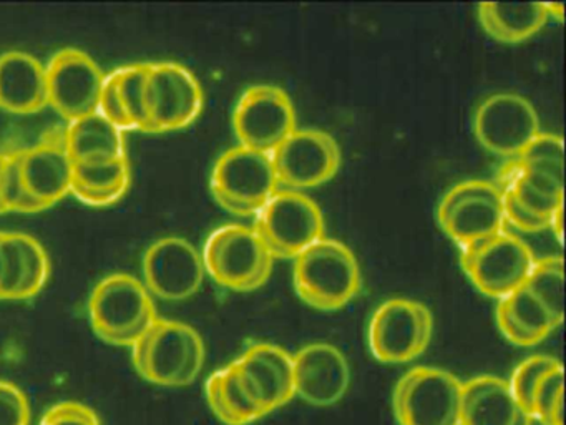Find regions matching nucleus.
<instances>
[{
	"instance_id": "obj_1",
	"label": "nucleus",
	"mask_w": 566,
	"mask_h": 425,
	"mask_svg": "<svg viewBox=\"0 0 566 425\" xmlns=\"http://www.w3.org/2000/svg\"><path fill=\"white\" fill-rule=\"evenodd\" d=\"M132 361L145 381L164 387H185L200 375L205 342L191 325L158 318L132 345Z\"/></svg>"
},
{
	"instance_id": "obj_2",
	"label": "nucleus",
	"mask_w": 566,
	"mask_h": 425,
	"mask_svg": "<svg viewBox=\"0 0 566 425\" xmlns=\"http://www.w3.org/2000/svg\"><path fill=\"white\" fill-rule=\"evenodd\" d=\"M294 259V289L311 308L337 311L359 294V262L343 242L324 236Z\"/></svg>"
},
{
	"instance_id": "obj_3",
	"label": "nucleus",
	"mask_w": 566,
	"mask_h": 425,
	"mask_svg": "<svg viewBox=\"0 0 566 425\" xmlns=\"http://www.w3.org/2000/svg\"><path fill=\"white\" fill-rule=\"evenodd\" d=\"M95 334L114 345L132 348L158 319L154 299L140 279L111 274L102 279L88 301Z\"/></svg>"
},
{
	"instance_id": "obj_4",
	"label": "nucleus",
	"mask_w": 566,
	"mask_h": 425,
	"mask_svg": "<svg viewBox=\"0 0 566 425\" xmlns=\"http://www.w3.org/2000/svg\"><path fill=\"white\" fill-rule=\"evenodd\" d=\"M205 271L231 291L250 292L270 279L274 258L250 226L224 225L205 242Z\"/></svg>"
},
{
	"instance_id": "obj_5",
	"label": "nucleus",
	"mask_w": 566,
	"mask_h": 425,
	"mask_svg": "<svg viewBox=\"0 0 566 425\" xmlns=\"http://www.w3.org/2000/svg\"><path fill=\"white\" fill-rule=\"evenodd\" d=\"M210 188L218 205L228 211L254 216L280 189V182L271 155L240 145L217 159Z\"/></svg>"
},
{
	"instance_id": "obj_6",
	"label": "nucleus",
	"mask_w": 566,
	"mask_h": 425,
	"mask_svg": "<svg viewBox=\"0 0 566 425\" xmlns=\"http://www.w3.org/2000/svg\"><path fill=\"white\" fill-rule=\"evenodd\" d=\"M535 261L530 246L506 229L460 248V265L472 284L499 301L525 284Z\"/></svg>"
},
{
	"instance_id": "obj_7",
	"label": "nucleus",
	"mask_w": 566,
	"mask_h": 425,
	"mask_svg": "<svg viewBox=\"0 0 566 425\" xmlns=\"http://www.w3.org/2000/svg\"><path fill=\"white\" fill-rule=\"evenodd\" d=\"M462 385L443 369H410L394 387V417L399 425H460Z\"/></svg>"
},
{
	"instance_id": "obj_8",
	"label": "nucleus",
	"mask_w": 566,
	"mask_h": 425,
	"mask_svg": "<svg viewBox=\"0 0 566 425\" xmlns=\"http://www.w3.org/2000/svg\"><path fill=\"white\" fill-rule=\"evenodd\" d=\"M254 216L253 229L273 258H297L324 238L323 211L296 189H277Z\"/></svg>"
},
{
	"instance_id": "obj_9",
	"label": "nucleus",
	"mask_w": 566,
	"mask_h": 425,
	"mask_svg": "<svg viewBox=\"0 0 566 425\" xmlns=\"http://www.w3.org/2000/svg\"><path fill=\"white\" fill-rule=\"evenodd\" d=\"M433 334V315L412 299H389L374 311L367 342L374 357L384 364H406L422 355Z\"/></svg>"
},
{
	"instance_id": "obj_10",
	"label": "nucleus",
	"mask_w": 566,
	"mask_h": 425,
	"mask_svg": "<svg viewBox=\"0 0 566 425\" xmlns=\"http://www.w3.org/2000/svg\"><path fill=\"white\" fill-rule=\"evenodd\" d=\"M144 95L147 133L187 128L203 110L200 82L180 63H148Z\"/></svg>"
},
{
	"instance_id": "obj_11",
	"label": "nucleus",
	"mask_w": 566,
	"mask_h": 425,
	"mask_svg": "<svg viewBox=\"0 0 566 425\" xmlns=\"http://www.w3.org/2000/svg\"><path fill=\"white\" fill-rule=\"evenodd\" d=\"M437 218L459 249L503 231L506 222L499 188L485 179H469L450 188Z\"/></svg>"
},
{
	"instance_id": "obj_12",
	"label": "nucleus",
	"mask_w": 566,
	"mask_h": 425,
	"mask_svg": "<svg viewBox=\"0 0 566 425\" xmlns=\"http://www.w3.org/2000/svg\"><path fill=\"white\" fill-rule=\"evenodd\" d=\"M473 132L486 152L502 158H516L539 129L535 106L516 93H493L476 106Z\"/></svg>"
},
{
	"instance_id": "obj_13",
	"label": "nucleus",
	"mask_w": 566,
	"mask_h": 425,
	"mask_svg": "<svg viewBox=\"0 0 566 425\" xmlns=\"http://www.w3.org/2000/svg\"><path fill=\"white\" fill-rule=\"evenodd\" d=\"M233 128L241 146L271 155L296 129V110L280 86H250L238 100Z\"/></svg>"
},
{
	"instance_id": "obj_14",
	"label": "nucleus",
	"mask_w": 566,
	"mask_h": 425,
	"mask_svg": "<svg viewBox=\"0 0 566 425\" xmlns=\"http://www.w3.org/2000/svg\"><path fill=\"white\" fill-rule=\"evenodd\" d=\"M271 159L280 186L301 191L333 179L339 172L343 155L329 133L316 128H296L271 153Z\"/></svg>"
},
{
	"instance_id": "obj_15",
	"label": "nucleus",
	"mask_w": 566,
	"mask_h": 425,
	"mask_svg": "<svg viewBox=\"0 0 566 425\" xmlns=\"http://www.w3.org/2000/svg\"><path fill=\"white\" fill-rule=\"evenodd\" d=\"M49 105L69 123L98 112L105 75L101 66L77 49H64L45 65Z\"/></svg>"
},
{
	"instance_id": "obj_16",
	"label": "nucleus",
	"mask_w": 566,
	"mask_h": 425,
	"mask_svg": "<svg viewBox=\"0 0 566 425\" xmlns=\"http://www.w3.org/2000/svg\"><path fill=\"white\" fill-rule=\"evenodd\" d=\"M142 266L145 288L165 301H184L197 294L207 272L201 252L177 236L155 241L145 252Z\"/></svg>"
},
{
	"instance_id": "obj_17",
	"label": "nucleus",
	"mask_w": 566,
	"mask_h": 425,
	"mask_svg": "<svg viewBox=\"0 0 566 425\" xmlns=\"http://www.w3.org/2000/svg\"><path fill=\"white\" fill-rule=\"evenodd\" d=\"M233 365L261 414H271L296 397L293 354L280 345L258 342L233 361Z\"/></svg>"
},
{
	"instance_id": "obj_18",
	"label": "nucleus",
	"mask_w": 566,
	"mask_h": 425,
	"mask_svg": "<svg viewBox=\"0 0 566 425\" xmlns=\"http://www.w3.org/2000/svg\"><path fill=\"white\" fill-rule=\"evenodd\" d=\"M19 165L25 191L41 211L71 193L74 165L65 152L64 128L45 133L31 148L19 149Z\"/></svg>"
},
{
	"instance_id": "obj_19",
	"label": "nucleus",
	"mask_w": 566,
	"mask_h": 425,
	"mask_svg": "<svg viewBox=\"0 0 566 425\" xmlns=\"http://www.w3.org/2000/svg\"><path fill=\"white\" fill-rule=\"evenodd\" d=\"M293 364L297 397L314 407H331L343 401L350 385V369L336 345H304L293 355Z\"/></svg>"
},
{
	"instance_id": "obj_20",
	"label": "nucleus",
	"mask_w": 566,
	"mask_h": 425,
	"mask_svg": "<svg viewBox=\"0 0 566 425\" xmlns=\"http://www.w3.org/2000/svg\"><path fill=\"white\" fill-rule=\"evenodd\" d=\"M49 276L51 261L38 239L25 232L0 231V299L34 298Z\"/></svg>"
},
{
	"instance_id": "obj_21",
	"label": "nucleus",
	"mask_w": 566,
	"mask_h": 425,
	"mask_svg": "<svg viewBox=\"0 0 566 425\" xmlns=\"http://www.w3.org/2000/svg\"><path fill=\"white\" fill-rule=\"evenodd\" d=\"M48 105L45 65L25 52L0 55V108L32 115Z\"/></svg>"
},
{
	"instance_id": "obj_22",
	"label": "nucleus",
	"mask_w": 566,
	"mask_h": 425,
	"mask_svg": "<svg viewBox=\"0 0 566 425\" xmlns=\"http://www.w3.org/2000/svg\"><path fill=\"white\" fill-rule=\"evenodd\" d=\"M510 169L545 198L563 201L565 143L562 136L539 133L516 158L506 159Z\"/></svg>"
},
{
	"instance_id": "obj_23",
	"label": "nucleus",
	"mask_w": 566,
	"mask_h": 425,
	"mask_svg": "<svg viewBox=\"0 0 566 425\" xmlns=\"http://www.w3.org/2000/svg\"><path fill=\"white\" fill-rule=\"evenodd\" d=\"M522 412L509 381L479 375L463 382L460 425H513Z\"/></svg>"
},
{
	"instance_id": "obj_24",
	"label": "nucleus",
	"mask_w": 566,
	"mask_h": 425,
	"mask_svg": "<svg viewBox=\"0 0 566 425\" xmlns=\"http://www.w3.org/2000/svg\"><path fill=\"white\" fill-rule=\"evenodd\" d=\"M64 145L72 163L127 158L125 132L98 112L67 123Z\"/></svg>"
},
{
	"instance_id": "obj_25",
	"label": "nucleus",
	"mask_w": 566,
	"mask_h": 425,
	"mask_svg": "<svg viewBox=\"0 0 566 425\" xmlns=\"http://www.w3.org/2000/svg\"><path fill=\"white\" fill-rule=\"evenodd\" d=\"M495 315L502 334L522 348L539 344L559 325L523 286L500 299Z\"/></svg>"
},
{
	"instance_id": "obj_26",
	"label": "nucleus",
	"mask_w": 566,
	"mask_h": 425,
	"mask_svg": "<svg viewBox=\"0 0 566 425\" xmlns=\"http://www.w3.org/2000/svg\"><path fill=\"white\" fill-rule=\"evenodd\" d=\"M71 195L91 206H111L130 188L128 158L72 163Z\"/></svg>"
},
{
	"instance_id": "obj_27",
	"label": "nucleus",
	"mask_w": 566,
	"mask_h": 425,
	"mask_svg": "<svg viewBox=\"0 0 566 425\" xmlns=\"http://www.w3.org/2000/svg\"><path fill=\"white\" fill-rule=\"evenodd\" d=\"M479 20L483 30L499 42L520 43L545 27L548 12L543 2H483L479 6Z\"/></svg>"
},
{
	"instance_id": "obj_28",
	"label": "nucleus",
	"mask_w": 566,
	"mask_h": 425,
	"mask_svg": "<svg viewBox=\"0 0 566 425\" xmlns=\"http://www.w3.org/2000/svg\"><path fill=\"white\" fill-rule=\"evenodd\" d=\"M205 392L208 405L224 425H250L264 417L244 391L233 362L208 377Z\"/></svg>"
},
{
	"instance_id": "obj_29",
	"label": "nucleus",
	"mask_w": 566,
	"mask_h": 425,
	"mask_svg": "<svg viewBox=\"0 0 566 425\" xmlns=\"http://www.w3.org/2000/svg\"><path fill=\"white\" fill-rule=\"evenodd\" d=\"M523 288L562 324L565 315V265L562 256H546L535 261Z\"/></svg>"
},
{
	"instance_id": "obj_30",
	"label": "nucleus",
	"mask_w": 566,
	"mask_h": 425,
	"mask_svg": "<svg viewBox=\"0 0 566 425\" xmlns=\"http://www.w3.org/2000/svg\"><path fill=\"white\" fill-rule=\"evenodd\" d=\"M148 63H134V65L120 66L112 72L115 93L122 112L127 120L130 132L147 133V112H145V76H147Z\"/></svg>"
},
{
	"instance_id": "obj_31",
	"label": "nucleus",
	"mask_w": 566,
	"mask_h": 425,
	"mask_svg": "<svg viewBox=\"0 0 566 425\" xmlns=\"http://www.w3.org/2000/svg\"><path fill=\"white\" fill-rule=\"evenodd\" d=\"M565 371L558 364L552 371L546 372L545 377L536 385L533 392L530 415L533 421L542 425H565L563 424V412H565Z\"/></svg>"
},
{
	"instance_id": "obj_32",
	"label": "nucleus",
	"mask_w": 566,
	"mask_h": 425,
	"mask_svg": "<svg viewBox=\"0 0 566 425\" xmlns=\"http://www.w3.org/2000/svg\"><path fill=\"white\" fill-rule=\"evenodd\" d=\"M562 364L558 359L552 355H530L525 361L520 362L510 377L509 385L512 388L513 397L518 402L520 407L530 414V404H532L533 392L539 384L546 372L552 371L556 365Z\"/></svg>"
},
{
	"instance_id": "obj_33",
	"label": "nucleus",
	"mask_w": 566,
	"mask_h": 425,
	"mask_svg": "<svg viewBox=\"0 0 566 425\" xmlns=\"http://www.w3.org/2000/svg\"><path fill=\"white\" fill-rule=\"evenodd\" d=\"M0 198L6 212H41V208L32 201L22 183L19 149L6 153L0 176Z\"/></svg>"
},
{
	"instance_id": "obj_34",
	"label": "nucleus",
	"mask_w": 566,
	"mask_h": 425,
	"mask_svg": "<svg viewBox=\"0 0 566 425\" xmlns=\"http://www.w3.org/2000/svg\"><path fill=\"white\" fill-rule=\"evenodd\" d=\"M0 425H31L28 395L9 381H0Z\"/></svg>"
},
{
	"instance_id": "obj_35",
	"label": "nucleus",
	"mask_w": 566,
	"mask_h": 425,
	"mask_svg": "<svg viewBox=\"0 0 566 425\" xmlns=\"http://www.w3.org/2000/svg\"><path fill=\"white\" fill-rule=\"evenodd\" d=\"M39 425H102V422L88 405L64 401L48 408Z\"/></svg>"
},
{
	"instance_id": "obj_36",
	"label": "nucleus",
	"mask_w": 566,
	"mask_h": 425,
	"mask_svg": "<svg viewBox=\"0 0 566 425\" xmlns=\"http://www.w3.org/2000/svg\"><path fill=\"white\" fill-rule=\"evenodd\" d=\"M549 229H552L553 235L558 239L559 245L563 242V208H559L558 211L553 215L552 221H549Z\"/></svg>"
},
{
	"instance_id": "obj_37",
	"label": "nucleus",
	"mask_w": 566,
	"mask_h": 425,
	"mask_svg": "<svg viewBox=\"0 0 566 425\" xmlns=\"http://www.w3.org/2000/svg\"><path fill=\"white\" fill-rule=\"evenodd\" d=\"M546 12L548 17H556L558 20H563V13H565V3H545Z\"/></svg>"
},
{
	"instance_id": "obj_38",
	"label": "nucleus",
	"mask_w": 566,
	"mask_h": 425,
	"mask_svg": "<svg viewBox=\"0 0 566 425\" xmlns=\"http://www.w3.org/2000/svg\"><path fill=\"white\" fill-rule=\"evenodd\" d=\"M533 424H535V421H533L532 415H530L528 412H522V414H520V417L516 418V422L513 425H533Z\"/></svg>"
},
{
	"instance_id": "obj_39",
	"label": "nucleus",
	"mask_w": 566,
	"mask_h": 425,
	"mask_svg": "<svg viewBox=\"0 0 566 425\" xmlns=\"http://www.w3.org/2000/svg\"><path fill=\"white\" fill-rule=\"evenodd\" d=\"M4 156L6 153H0V176H2V166H4ZM6 209L4 205H2V198H0V215H4Z\"/></svg>"
}]
</instances>
